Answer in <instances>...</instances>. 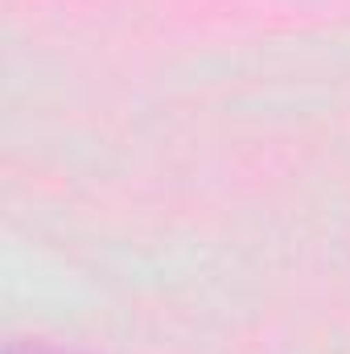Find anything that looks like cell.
I'll use <instances>...</instances> for the list:
<instances>
[]
</instances>
